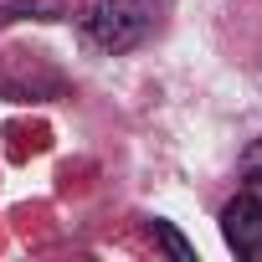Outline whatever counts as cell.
Wrapping results in <instances>:
<instances>
[{"mask_svg":"<svg viewBox=\"0 0 262 262\" xmlns=\"http://www.w3.org/2000/svg\"><path fill=\"white\" fill-rule=\"evenodd\" d=\"M221 236L236 257L262 262V195H236L221 211Z\"/></svg>","mask_w":262,"mask_h":262,"instance_id":"cell-2","label":"cell"},{"mask_svg":"<svg viewBox=\"0 0 262 262\" xmlns=\"http://www.w3.org/2000/svg\"><path fill=\"white\" fill-rule=\"evenodd\" d=\"M149 231H155V242H160V247H165L175 262H195V247H190V242H185V236H180L170 221H149Z\"/></svg>","mask_w":262,"mask_h":262,"instance_id":"cell-3","label":"cell"},{"mask_svg":"<svg viewBox=\"0 0 262 262\" xmlns=\"http://www.w3.org/2000/svg\"><path fill=\"white\" fill-rule=\"evenodd\" d=\"M149 0H98L88 11V36L103 47V52H128L139 47L144 31H149Z\"/></svg>","mask_w":262,"mask_h":262,"instance_id":"cell-1","label":"cell"},{"mask_svg":"<svg viewBox=\"0 0 262 262\" xmlns=\"http://www.w3.org/2000/svg\"><path fill=\"white\" fill-rule=\"evenodd\" d=\"M242 175H247L252 185H262V139L247 144V155H242Z\"/></svg>","mask_w":262,"mask_h":262,"instance_id":"cell-4","label":"cell"}]
</instances>
